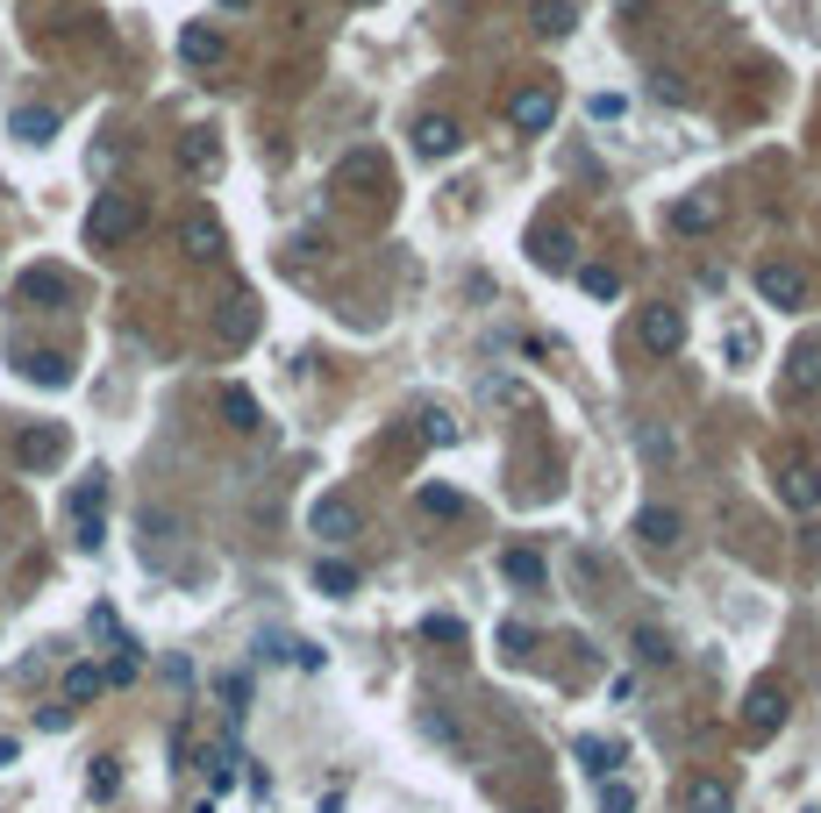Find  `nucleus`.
<instances>
[{"label":"nucleus","instance_id":"f257e3e1","mask_svg":"<svg viewBox=\"0 0 821 813\" xmlns=\"http://www.w3.org/2000/svg\"><path fill=\"white\" fill-rule=\"evenodd\" d=\"M143 229V207L129 201V193H93V207H86V243L93 250H115V243H129Z\"/></svg>","mask_w":821,"mask_h":813},{"label":"nucleus","instance_id":"f03ea898","mask_svg":"<svg viewBox=\"0 0 821 813\" xmlns=\"http://www.w3.org/2000/svg\"><path fill=\"white\" fill-rule=\"evenodd\" d=\"M786 713H793L786 685H751V693H743V735H751V743H771V735L786 728Z\"/></svg>","mask_w":821,"mask_h":813},{"label":"nucleus","instance_id":"7ed1b4c3","mask_svg":"<svg viewBox=\"0 0 821 813\" xmlns=\"http://www.w3.org/2000/svg\"><path fill=\"white\" fill-rule=\"evenodd\" d=\"M308 528L322 542H350L364 528V514H358V500H350V492H322V500L308 507Z\"/></svg>","mask_w":821,"mask_h":813},{"label":"nucleus","instance_id":"20e7f679","mask_svg":"<svg viewBox=\"0 0 821 813\" xmlns=\"http://www.w3.org/2000/svg\"><path fill=\"white\" fill-rule=\"evenodd\" d=\"M57 457H65V428H57V422H29L15 436V464H22V472H51Z\"/></svg>","mask_w":821,"mask_h":813},{"label":"nucleus","instance_id":"39448f33","mask_svg":"<svg viewBox=\"0 0 821 813\" xmlns=\"http://www.w3.org/2000/svg\"><path fill=\"white\" fill-rule=\"evenodd\" d=\"M101 507H107V478L93 472L72 492V535H79V550H101Z\"/></svg>","mask_w":821,"mask_h":813},{"label":"nucleus","instance_id":"423d86ee","mask_svg":"<svg viewBox=\"0 0 821 813\" xmlns=\"http://www.w3.org/2000/svg\"><path fill=\"white\" fill-rule=\"evenodd\" d=\"M757 293H765V307H807V264H786V257H779V264H765L757 271Z\"/></svg>","mask_w":821,"mask_h":813},{"label":"nucleus","instance_id":"0eeeda50","mask_svg":"<svg viewBox=\"0 0 821 813\" xmlns=\"http://www.w3.org/2000/svg\"><path fill=\"white\" fill-rule=\"evenodd\" d=\"M779 392H786V400H814V392H821V343H793V350H786Z\"/></svg>","mask_w":821,"mask_h":813},{"label":"nucleus","instance_id":"6e6552de","mask_svg":"<svg viewBox=\"0 0 821 813\" xmlns=\"http://www.w3.org/2000/svg\"><path fill=\"white\" fill-rule=\"evenodd\" d=\"M508 121L522 136H543L550 121H557V86H522V93L508 101Z\"/></svg>","mask_w":821,"mask_h":813},{"label":"nucleus","instance_id":"1a4fd4ad","mask_svg":"<svg viewBox=\"0 0 821 813\" xmlns=\"http://www.w3.org/2000/svg\"><path fill=\"white\" fill-rule=\"evenodd\" d=\"M251 336H257V300L251 293H229V300L215 307V343H222V350H243Z\"/></svg>","mask_w":821,"mask_h":813},{"label":"nucleus","instance_id":"9d476101","mask_svg":"<svg viewBox=\"0 0 821 813\" xmlns=\"http://www.w3.org/2000/svg\"><path fill=\"white\" fill-rule=\"evenodd\" d=\"M15 300H29V307H65L72 300V279L57 264H36V271H22V279H15Z\"/></svg>","mask_w":821,"mask_h":813},{"label":"nucleus","instance_id":"9b49d317","mask_svg":"<svg viewBox=\"0 0 821 813\" xmlns=\"http://www.w3.org/2000/svg\"><path fill=\"white\" fill-rule=\"evenodd\" d=\"M179 250L201 257V264H215V257H222V221L207 215V207H193V215L179 221Z\"/></svg>","mask_w":821,"mask_h":813},{"label":"nucleus","instance_id":"f8f14e48","mask_svg":"<svg viewBox=\"0 0 821 813\" xmlns=\"http://www.w3.org/2000/svg\"><path fill=\"white\" fill-rule=\"evenodd\" d=\"M779 500H786L793 514H814L821 507V464H786V472H779Z\"/></svg>","mask_w":821,"mask_h":813},{"label":"nucleus","instance_id":"ddd939ff","mask_svg":"<svg viewBox=\"0 0 821 813\" xmlns=\"http://www.w3.org/2000/svg\"><path fill=\"white\" fill-rule=\"evenodd\" d=\"M179 57H187V65H222L229 36L215 29V22H187V29H179Z\"/></svg>","mask_w":821,"mask_h":813},{"label":"nucleus","instance_id":"4468645a","mask_svg":"<svg viewBox=\"0 0 821 813\" xmlns=\"http://www.w3.org/2000/svg\"><path fill=\"white\" fill-rule=\"evenodd\" d=\"M458 143H464V129L450 115H422L414 121V151H422L428 165H436V157H458Z\"/></svg>","mask_w":821,"mask_h":813},{"label":"nucleus","instance_id":"2eb2a0df","mask_svg":"<svg viewBox=\"0 0 821 813\" xmlns=\"http://www.w3.org/2000/svg\"><path fill=\"white\" fill-rule=\"evenodd\" d=\"M665 221L679 229V236H707V229L721 221V201H715V193H685V201H671Z\"/></svg>","mask_w":821,"mask_h":813},{"label":"nucleus","instance_id":"dca6fc26","mask_svg":"<svg viewBox=\"0 0 821 813\" xmlns=\"http://www.w3.org/2000/svg\"><path fill=\"white\" fill-rule=\"evenodd\" d=\"M643 343H651L657 357H671V350L685 343V314H679V307H665V300L643 307Z\"/></svg>","mask_w":821,"mask_h":813},{"label":"nucleus","instance_id":"f3484780","mask_svg":"<svg viewBox=\"0 0 821 813\" xmlns=\"http://www.w3.org/2000/svg\"><path fill=\"white\" fill-rule=\"evenodd\" d=\"M179 171H193V179H215V171H222V143H215L207 129H187V136H179Z\"/></svg>","mask_w":821,"mask_h":813},{"label":"nucleus","instance_id":"a211bd4d","mask_svg":"<svg viewBox=\"0 0 821 813\" xmlns=\"http://www.w3.org/2000/svg\"><path fill=\"white\" fill-rule=\"evenodd\" d=\"M529 22H536V36L565 43V36L579 29V8H572V0H529Z\"/></svg>","mask_w":821,"mask_h":813},{"label":"nucleus","instance_id":"6ab92c4d","mask_svg":"<svg viewBox=\"0 0 821 813\" xmlns=\"http://www.w3.org/2000/svg\"><path fill=\"white\" fill-rule=\"evenodd\" d=\"M685 813H736L729 778H685Z\"/></svg>","mask_w":821,"mask_h":813},{"label":"nucleus","instance_id":"aec40b11","mask_svg":"<svg viewBox=\"0 0 821 813\" xmlns=\"http://www.w3.org/2000/svg\"><path fill=\"white\" fill-rule=\"evenodd\" d=\"M8 129H15L22 143H36V151H43V143L57 136V107H15V115H8Z\"/></svg>","mask_w":821,"mask_h":813},{"label":"nucleus","instance_id":"412c9836","mask_svg":"<svg viewBox=\"0 0 821 813\" xmlns=\"http://www.w3.org/2000/svg\"><path fill=\"white\" fill-rule=\"evenodd\" d=\"M22 378H36V386H72V357L29 350V357H22Z\"/></svg>","mask_w":821,"mask_h":813},{"label":"nucleus","instance_id":"4be33fe9","mask_svg":"<svg viewBox=\"0 0 821 813\" xmlns=\"http://www.w3.org/2000/svg\"><path fill=\"white\" fill-rule=\"evenodd\" d=\"M101 693H107L101 663H72V671H65V707H86V699H101Z\"/></svg>","mask_w":821,"mask_h":813},{"label":"nucleus","instance_id":"5701e85b","mask_svg":"<svg viewBox=\"0 0 821 813\" xmlns=\"http://www.w3.org/2000/svg\"><path fill=\"white\" fill-rule=\"evenodd\" d=\"M636 535L651 542V550H671V542H679V514L671 507H643L636 514Z\"/></svg>","mask_w":821,"mask_h":813},{"label":"nucleus","instance_id":"b1692460","mask_svg":"<svg viewBox=\"0 0 821 813\" xmlns=\"http://www.w3.org/2000/svg\"><path fill=\"white\" fill-rule=\"evenodd\" d=\"M536 264H543V271H572V264H579V250H572L565 229H543V236H536Z\"/></svg>","mask_w":821,"mask_h":813},{"label":"nucleus","instance_id":"393cba45","mask_svg":"<svg viewBox=\"0 0 821 813\" xmlns=\"http://www.w3.org/2000/svg\"><path fill=\"white\" fill-rule=\"evenodd\" d=\"M315 585H322L329 599H350V593H358V571H350L343 557H322V564H315Z\"/></svg>","mask_w":821,"mask_h":813},{"label":"nucleus","instance_id":"a878e982","mask_svg":"<svg viewBox=\"0 0 821 813\" xmlns=\"http://www.w3.org/2000/svg\"><path fill=\"white\" fill-rule=\"evenodd\" d=\"M414 507H422V514H444V521H458V514H464V492H458V486H422V492H414Z\"/></svg>","mask_w":821,"mask_h":813},{"label":"nucleus","instance_id":"bb28decb","mask_svg":"<svg viewBox=\"0 0 821 813\" xmlns=\"http://www.w3.org/2000/svg\"><path fill=\"white\" fill-rule=\"evenodd\" d=\"M579 286L593 293V300H621V271L615 264H579Z\"/></svg>","mask_w":821,"mask_h":813},{"label":"nucleus","instance_id":"cd10ccee","mask_svg":"<svg viewBox=\"0 0 821 813\" xmlns=\"http://www.w3.org/2000/svg\"><path fill=\"white\" fill-rule=\"evenodd\" d=\"M222 414H229V428H243V436L257 428V400L243 386H222Z\"/></svg>","mask_w":821,"mask_h":813},{"label":"nucleus","instance_id":"c85d7f7f","mask_svg":"<svg viewBox=\"0 0 821 813\" xmlns=\"http://www.w3.org/2000/svg\"><path fill=\"white\" fill-rule=\"evenodd\" d=\"M500 571H508L514 585H543V557H529V550H508V557H500Z\"/></svg>","mask_w":821,"mask_h":813},{"label":"nucleus","instance_id":"c756f323","mask_svg":"<svg viewBox=\"0 0 821 813\" xmlns=\"http://www.w3.org/2000/svg\"><path fill=\"white\" fill-rule=\"evenodd\" d=\"M636 663H671V635H657V628H636Z\"/></svg>","mask_w":821,"mask_h":813},{"label":"nucleus","instance_id":"7c9ffc66","mask_svg":"<svg viewBox=\"0 0 821 813\" xmlns=\"http://www.w3.org/2000/svg\"><path fill=\"white\" fill-rule=\"evenodd\" d=\"M600 813H636V785L629 778H600Z\"/></svg>","mask_w":821,"mask_h":813},{"label":"nucleus","instance_id":"2f4dec72","mask_svg":"<svg viewBox=\"0 0 821 813\" xmlns=\"http://www.w3.org/2000/svg\"><path fill=\"white\" fill-rule=\"evenodd\" d=\"M586 115H593V129H615V121L629 115V101H621V93H593V101H586Z\"/></svg>","mask_w":821,"mask_h":813},{"label":"nucleus","instance_id":"473e14b6","mask_svg":"<svg viewBox=\"0 0 821 813\" xmlns=\"http://www.w3.org/2000/svg\"><path fill=\"white\" fill-rule=\"evenodd\" d=\"M422 436L428 442H458V422H450L444 406H428V414H422Z\"/></svg>","mask_w":821,"mask_h":813},{"label":"nucleus","instance_id":"72a5a7b5","mask_svg":"<svg viewBox=\"0 0 821 813\" xmlns=\"http://www.w3.org/2000/svg\"><path fill=\"white\" fill-rule=\"evenodd\" d=\"M115 785H121L115 757H101V763H93V792H101V799H115Z\"/></svg>","mask_w":821,"mask_h":813},{"label":"nucleus","instance_id":"f704fd0d","mask_svg":"<svg viewBox=\"0 0 821 813\" xmlns=\"http://www.w3.org/2000/svg\"><path fill=\"white\" fill-rule=\"evenodd\" d=\"M729 357H736V364H751V357H757V336H751V328H729Z\"/></svg>","mask_w":821,"mask_h":813},{"label":"nucleus","instance_id":"c9c22d12","mask_svg":"<svg viewBox=\"0 0 821 813\" xmlns=\"http://www.w3.org/2000/svg\"><path fill=\"white\" fill-rule=\"evenodd\" d=\"M215 8H229V15H236V8H251V0H215Z\"/></svg>","mask_w":821,"mask_h":813}]
</instances>
